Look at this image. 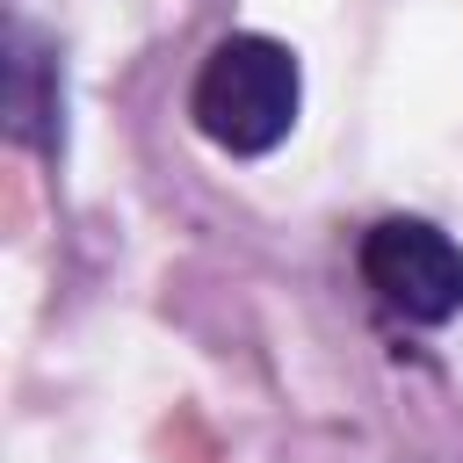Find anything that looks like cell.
<instances>
[{"label":"cell","mask_w":463,"mask_h":463,"mask_svg":"<svg viewBox=\"0 0 463 463\" xmlns=\"http://www.w3.org/2000/svg\"><path fill=\"white\" fill-rule=\"evenodd\" d=\"M297 109H304V72H297V51L275 43V36H217L210 58L195 65V87H188V116L195 130L232 152V159H260L275 152L289 130H297Z\"/></svg>","instance_id":"cell-1"},{"label":"cell","mask_w":463,"mask_h":463,"mask_svg":"<svg viewBox=\"0 0 463 463\" xmlns=\"http://www.w3.org/2000/svg\"><path fill=\"white\" fill-rule=\"evenodd\" d=\"M354 260L376 304L412 326H449L463 311V246L427 217H376Z\"/></svg>","instance_id":"cell-2"},{"label":"cell","mask_w":463,"mask_h":463,"mask_svg":"<svg viewBox=\"0 0 463 463\" xmlns=\"http://www.w3.org/2000/svg\"><path fill=\"white\" fill-rule=\"evenodd\" d=\"M7 130L14 145L58 159L65 152V87H58V51L22 22L7 14Z\"/></svg>","instance_id":"cell-3"}]
</instances>
